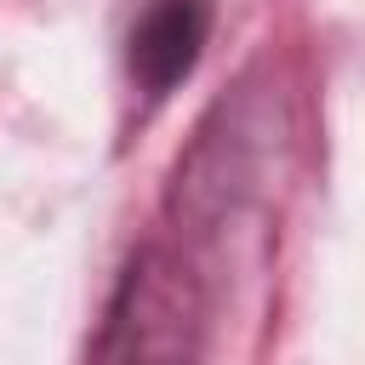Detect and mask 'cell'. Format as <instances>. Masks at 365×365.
<instances>
[{
	"mask_svg": "<svg viewBox=\"0 0 365 365\" xmlns=\"http://www.w3.org/2000/svg\"><path fill=\"white\" fill-rule=\"evenodd\" d=\"M211 279L188 240L148 234L114 274L86 365H205Z\"/></svg>",
	"mask_w": 365,
	"mask_h": 365,
	"instance_id": "1",
	"label": "cell"
},
{
	"mask_svg": "<svg viewBox=\"0 0 365 365\" xmlns=\"http://www.w3.org/2000/svg\"><path fill=\"white\" fill-rule=\"evenodd\" d=\"M217 0H148L125 34V74L148 103H165L205 57Z\"/></svg>",
	"mask_w": 365,
	"mask_h": 365,
	"instance_id": "2",
	"label": "cell"
}]
</instances>
